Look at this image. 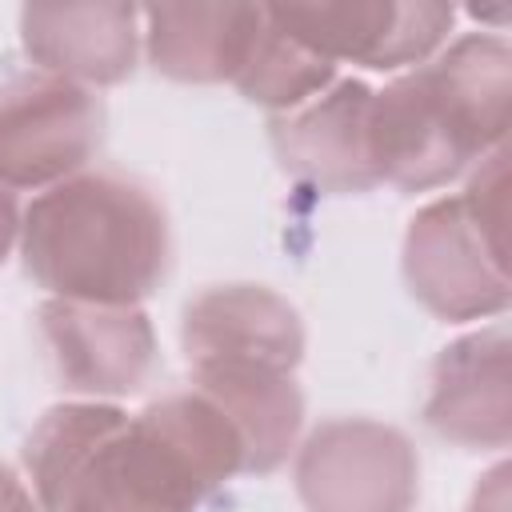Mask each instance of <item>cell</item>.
I'll list each match as a JSON object with an SVG mask.
<instances>
[{
    "label": "cell",
    "instance_id": "cell-14",
    "mask_svg": "<svg viewBox=\"0 0 512 512\" xmlns=\"http://www.w3.org/2000/svg\"><path fill=\"white\" fill-rule=\"evenodd\" d=\"M188 384L240 432L248 476H268L288 460L304 424V396L288 372L256 364H196Z\"/></svg>",
    "mask_w": 512,
    "mask_h": 512
},
{
    "label": "cell",
    "instance_id": "cell-18",
    "mask_svg": "<svg viewBox=\"0 0 512 512\" xmlns=\"http://www.w3.org/2000/svg\"><path fill=\"white\" fill-rule=\"evenodd\" d=\"M16 236H20V212H16V196L0 184V264H4V256H8V248L16 244Z\"/></svg>",
    "mask_w": 512,
    "mask_h": 512
},
{
    "label": "cell",
    "instance_id": "cell-7",
    "mask_svg": "<svg viewBox=\"0 0 512 512\" xmlns=\"http://www.w3.org/2000/svg\"><path fill=\"white\" fill-rule=\"evenodd\" d=\"M272 20L324 60H348L372 72L424 64L452 32L456 8L432 0H364V4H288Z\"/></svg>",
    "mask_w": 512,
    "mask_h": 512
},
{
    "label": "cell",
    "instance_id": "cell-17",
    "mask_svg": "<svg viewBox=\"0 0 512 512\" xmlns=\"http://www.w3.org/2000/svg\"><path fill=\"white\" fill-rule=\"evenodd\" d=\"M0 512H40L32 488L8 464H0Z\"/></svg>",
    "mask_w": 512,
    "mask_h": 512
},
{
    "label": "cell",
    "instance_id": "cell-10",
    "mask_svg": "<svg viewBox=\"0 0 512 512\" xmlns=\"http://www.w3.org/2000/svg\"><path fill=\"white\" fill-rule=\"evenodd\" d=\"M180 344L188 368L256 364L292 376L304 360V320L264 284H216L184 304Z\"/></svg>",
    "mask_w": 512,
    "mask_h": 512
},
{
    "label": "cell",
    "instance_id": "cell-8",
    "mask_svg": "<svg viewBox=\"0 0 512 512\" xmlns=\"http://www.w3.org/2000/svg\"><path fill=\"white\" fill-rule=\"evenodd\" d=\"M40 336L60 384L92 400L140 392L160 364L156 332L140 304L48 300L40 308Z\"/></svg>",
    "mask_w": 512,
    "mask_h": 512
},
{
    "label": "cell",
    "instance_id": "cell-13",
    "mask_svg": "<svg viewBox=\"0 0 512 512\" xmlns=\"http://www.w3.org/2000/svg\"><path fill=\"white\" fill-rule=\"evenodd\" d=\"M140 16L152 68L180 84L236 80L268 24L264 4H148Z\"/></svg>",
    "mask_w": 512,
    "mask_h": 512
},
{
    "label": "cell",
    "instance_id": "cell-12",
    "mask_svg": "<svg viewBox=\"0 0 512 512\" xmlns=\"http://www.w3.org/2000/svg\"><path fill=\"white\" fill-rule=\"evenodd\" d=\"M136 16L132 4H28L20 12V44L48 76L108 88L136 68Z\"/></svg>",
    "mask_w": 512,
    "mask_h": 512
},
{
    "label": "cell",
    "instance_id": "cell-2",
    "mask_svg": "<svg viewBox=\"0 0 512 512\" xmlns=\"http://www.w3.org/2000/svg\"><path fill=\"white\" fill-rule=\"evenodd\" d=\"M512 100V48L504 36L468 32L436 60L416 64L368 108L376 180L428 192L500 148Z\"/></svg>",
    "mask_w": 512,
    "mask_h": 512
},
{
    "label": "cell",
    "instance_id": "cell-5",
    "mask_svg": "<svg viewBox=\"0 0 512 512\" xmlns=\"http://www.w3.org/2000/svg\"><path fill=\"white\" fill-rule=\"evenodd\" d=\"M296 496L308 512H412L420 460L412 440L380 420L340 416L296 452Z\"/></svg>",
    "mask_w": 512,
    "mask_h": 512
},
{
    "label": "cell",
    "instance_id": "cell-11",
    "mask_svg": "<svg viewBox=\"0 0 512 512\" xmlns=\"http://www.w3.org/2000/svg\"><path fill=\"white\" fill-rule=\"evenodd\" d=\"M508 332L480 328L432 360L424 424L460 448H508L512 440V384H508Z\"/></svg>",
    "mask_w": 512,
    "mask_h": 512
},
{
    "label": "cell",
    "instance_id": "cell-1",
    "mask_svg": "<svg viewBox=\"0 0 512 512\" xmlns=\"http://www.w3.org/2000/svg\"><path fill=\"white\" fill-rule=\"evenodd\" d=\"M40 512H196L248 472L232 420L192 384L128 416L116 404H56L24 440Z\"/></svg>",
    "mask_w": 512,
    "mask_h": 512
},
{
    "label": "cell",
    "instance_id": "cell-15",
    "mask_svg": "<svg viewBox=\"0 0 512 512\" xmlns=\"http://www.w3.org/2000/svg\"><path fill=\"white\" fill-rule=\"evenodd\" d=\"M332 80H336V64L324 60L320 52L304 48L296 36H288L268 12V24L260 28V36L232 84L240 88L244 100L272 108L280 116V112H292V108L308 104L312 96H320Z\"/></svg>",
    "mask_w": 512,
    "mask_h": 512
},
{
    "label": "cell",
    "instance_id": "cell-6",
    "mask_svg": "<svg viewBox=\"0 0 512 512\" xmlns=\"http://www.w3.org/2000/svg\"><path fill=\"white\" fill-rule=\"evenodd\" d=\"M104 140V104L92 88L40 76L0 84V184L52 188L76 176Z\"/></svg>",
    "mask_w": 512,
    "mask_h": 512
},
{
    "label": "cell",
    "instance_id": "cell-3",
    "mask_svg": "<svg viewBox=\"0 0 512 512\" xmlns=\"http://www.w3.org/2000/svg\"><path fill=\"white\" fill-rule=\"evenodd\" d=\"M20 256L52 300L140 304L172 256L160 200L124 172H76L20 216Z\"/></svg>",
    "mask_w": 512,
    "mask_h": 512
},
{
    "label": "cell",
    "instance_id": "cell-9",
    "mask_svg": "<svg viewBox=\"0 0 512 512\" xmlns=\"http://www.w3.org/2000/svg\"><path fill=\"white\" fill-rule=\"evenodd\" d=\"M368 108L372 88L344 76L308 104L272 116L268 136L280 168L332 196H356L376 188L380 180L368 156Z\"/></svg>",
    "mask_w": 512,
    "mask_h": 512
},
{
    "label": "cell",
    "instance_id": "cell-16",
    "mask_svg": "<svg viewBox=\"0 0 512 512\" xmlns=\"http://www.w3.org/2000/svg\"><path fill=\"white\" fill-rule=\"evenodd\" d=\"M468 512H508V464H496L472 492Z\"/></svg>",
    "mask_w": 512,
    "mask_h": 512
},
{
    "label": "cell",
    "instance_id": "cell-4",
    "mask_svg": "<svg viewBox=\"0 0 512 512\" xmlns=\"http://www.w3.org/2000/svg\"><path fill=\"white\" fill-rule=\"evenodd\" d=\"M504 236L488 232L464 196L424 204L404 232L408 292L440 320L464 324L508 308V256Z\"/></svg>",
    "mask_w": 512,
    "mask_h": 512
}]
</instances>
